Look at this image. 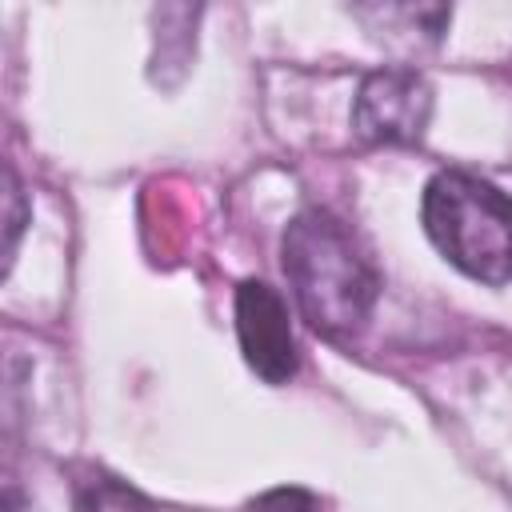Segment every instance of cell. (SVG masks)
<instances>
[{"instance_id":"6","label":"cell","mask_w":512,"mask_h":512,"mask_svg":"<svg viewBox=\"0 0 512 512\" xmlns=\"http://www.w3.org/2000/svg\"><path fill=\"white\" fill-rule=\"evenodd\" d=\"M20 228H24V192L8 168V260L16 252V240H20Z\"/></svg>"},{"instance_id":"5","label":"cell","mask_w":512,"mask_h":512,"mask_svg":"<svg viewBox=\"0 0 512 512\" xmlns=\"http://www.w3.org/2000/svg\"><path fill=\"white\" fill-rule=\"evenodd\" d=\"M84 512H156V508L132 484L116 476H92L84 480Z\"/></svg>"},{"instance_id":"3","label":"cell","mask_w":512,"mask_h":512,"mask_svg":"<svg viewBox=\"0 0 512 512\" xmlns=\"http://www.w3.org/2000/svg\"><path fill=\"white\" fill-rule=\"evenodd\" d=\"M432 84L416 68H376L352 100V128L364 144H416L432 120Z\"/></svg>"},{"instance_id":"1","label":"cell","mask_w":512,"mask_h":512,"mask_svg":"<svg viewBox=\"0 0 512 512\" xmlns=\"http://www.w3.org/2000/svg\"><path fill=\"white\" fill-rule=\"evenodd\" d=\"M280 256L292 300L312 332L336 344L364 332L380 296V276L340 216L328 208L296 212L284 228Z\"/></svg>"},{"instance_id":"4","label":"cell","mask_w":512,"mask_h":512,"mask_svg":"<svg viewBox=\"0 0 512 512\" xmlns=\"http://www.w3.org/2000/svg\"><path fill=\"white\" fill-rule=\"evenodd\" d=\"M236 336L244 364L264 384H288L300 368L296 336L288 324L284 296L264 280H244L236 288Z\"/></svg>"},{"instance_id":"2","label":"cell","mask_w":512,"mask_h":512,"mask_svg":"<svg viewBox=\"0 0 512 512\" xmlns=\"http://www.w3.org/2000/svg\"><path fill=\"white\" fill-rule=\"evenodd\" d=\"M420 220L452 268L492 288L512 284V196L504 188L476 172L444 168L424 184Z\"/></svg>"}]
</instances>
